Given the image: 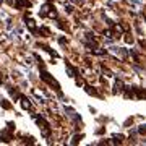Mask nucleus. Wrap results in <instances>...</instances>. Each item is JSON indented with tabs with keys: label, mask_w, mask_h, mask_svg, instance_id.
I'll return each instance as SVG.
<instances>
[{
	"label": "nucleus",
	"mask_w": 146,
	"mask_h": 146,
	"mask_svg": "<svg viewBox=\"0 0 146 146\" xmlns=\"http://www.w3.org/2000/svg\"><path fill=\"white\" fill-rule=\"evenodd\" d=\"M33 119L36 120V123L39 125L42 136H49V135H50V125H49V123L46 122V119H44V117H41V115L34 114V115H33Z\"/></svg>",
	"instance_id": "1"
},
{
	"label": "nucleus",
	"mask_w": 146,
	"mask_h": 146,
	"mask_svg": "<svg viewBox=\"0 0 146 146\" xmlns=\"http://www.w3.org/2000/svg\"><path fill=\"white\" fill-rule=\"evenodd\" d=\"M41 80H42V81H46L47 84H50L54 89L60 91V84H58L57 81H55L52 76H50V73H49V72H46V70H41Z\"/></svg>",
	"instance_id": "2"
},
{
	"label": "nucleus",
	"mask_w": 146,
	"mask_h": 146,
	"mask_svg": "<svg viewBox=\"0 0 146 146\" xmlns=\"http://www.w3.org/2000/svg\"><path fill=\"white\" fill-rule=\"evenodd\" d=\"M52 8H54V7L50 5V3H44V5L41 7V10H39V15H41V16H47L49 13H50Z\"/></svg>",
	"instance_id": "3"
},
{
	"label": "nucleus",
	"mask_w": 146,
	"mask_h": 146,
	"mask_svg": "<svg viewBox=\"0 0 146 146\" xmlns=\"http://www.w3.org/2000/svg\"><path fill=\"white\" fill-rule=\"evenodd\" d=\"M65 68H67L68 76H72V78H75V76H76V73H78V68H76V67H73L72 63H67V65H65Z\"/></svg>",
	"instance_id": "4"
},
{
	"label": "nucleus",
	"mask_w": 146,
	"mask_h": 146,
	"mask_svg": "<svg viewBox=\"0 0 146 146\" xmlns=\"http://www.w3.org/2000/svg\"><path fill=\"white\" fill-rule=\"evenodd\" d=\"M20 99H21V106H23V109H28V110H31V109H33L31 101L28 99L26 96H20Z\"/></svg>",
	"instance_id": "5"
},
{
	"label": "nucleus",
	"mask_w": 146,
	"mask_h": 146,
	"mask_svg": "<svg viewBox=\"0 0 146 146\" xmlns=\"http://www.w3.org/2000/svg\"><path fill=\"white\" fill-rule=\"evenodd\" d=\"M29 5H31L29 0H15V8H18V10L25 8V7H29Z\"/></svg>",
	"instance_id": "6"
},
{
	"label": "nucleus",
	"mask_w": 146,
	"mask_h": 146,
	"mask_svg": "<svg viewBox=\"0 0 146 146\" xmlns=\"http://www.w3.org/2000/svg\"><path fill=\"white\" fill-rule=\"evenodd\" d=\"M2 140L7 141V143L11 140V130H10V128H8V130H3L2 133H0V141H2Z\"/></svg>",
	"instance_id": "7"
},
{
	"label": "nucleus",
	"mask_w": 146,
	"mask_h": 146,
	"mask_svg": "<svg viewBox=\"0 0 146 146\" xmlns=\"http://www.w3.org/2000/svg\"><path fill=\"white\" fill-rule=\"evenodd\" d=\"M115 93L117 91H123V81H120V80H117L115 81V89H114Z\"/></svg>",
	"instance_id": "8"
},
{
	"label": "nucleus",
	"mask_w": 146,
	"mask_h": 146,
	"mask_svg": "<svg viewBox=\"0 0 146 146\" xmlns=\"http://www.w3.org/2000/svg\"><path fill=\"white\" fill-rule=\"evenodd\" d=\"M26 26L31 29V33H36V25H34V21H33V20H28L26 21Z\"/></svg>",
	"instance_id": "9"
},
{
	"label": "nucleus",
	"mask_w": 146,
	"mask_h": 146,
	"mask_svg": "<svg viewBox=\"0 0 146 146\" xmlns=\"http://www.w3.org/2000/svg\"><path fill=\"white\" fill-rule=\"evenodd\" d=\"M0 106H2L3 109H11V104L8 102V101H5V99H2V101H0Z\"/></svg>",
	"instance_id": "10"
},
{
	"label": "nucleus",
	"mask_w": 146,
	"mask_h": 146,
	"mask_svg": "<svg viewBox=\"0 0 146 146\" xmlns=\"http://www.w3.org/2000/svg\"><path fill=\"white\" fill-rule=\"evenodd\" d=\"M83 138V135H76V136H73V140H72V145H76L80 140Z\"/></svg>",
	"instance_id": "11"
},
{
	"label": "nucleus",
	"mask_w": 146,
	"mask_h": 146,
	"mask_svg": "<svg viewBox=\"0 0 146 146\" xmlns=\"http://www.w3.org/2000/svg\"><path fill=\"white\" fill-rule=\"evenodd\" d=\"M86 91H88L89 94H94V96H98V93H96V89H91V86H86Z\"/></svg>",
	"instance_id": "12"
},
{
	"label": "nucleus",
	"mask_w": 146,
	"mask_h": 146,
	"mask_svg": "<svg viewBox=\"0 0 146 146\" xmlns=\"http://www.w3.org/2000/svg\"><path fill=\"white\" fill-rule=\"evenodd\" d=\"M65 11H67V13H72V11H73V7H72V5H65Z\"/></svg>",
	"instance_id": "13"
},
{
	"label": "nucleus",
	"mask_w": 146,
	"mask_h": 146,
	"mask_svg": "<svg viewBox=\"0 0 146 146\" xmlns=\"http://www.w3.org/2000/svg\"><path fill=\"white\" fill-rule=\"evenodd\" d=\"M125 41L128 42V44H130V42H133V37H130V36H128V34H127V37H125Z\"/></svg>",
	"instance_id": "14"
},
{
	"label": "nucleus",
	"mask_w": 146,
	"mask_h": 146,
	"mask_svg": "<svg viewBox=\"0 0 146 146\" xmlns=\"http://www.w3.org/2000/svg\"><path fill=\"white\" fill-rule=\"evenodd\" d=\"M3 83V76H2V73H0V84Z\"/></svg>",
	"instance_id": "15"
}]
</instances>
